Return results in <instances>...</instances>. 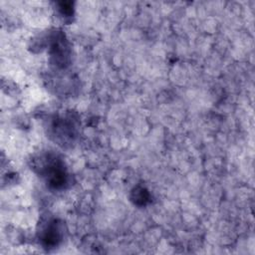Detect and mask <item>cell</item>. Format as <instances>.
I'll list each match as a JSON object with an SVG mask.
<instances>
[{
	"label": "cell",
	"instance_id": "3",
	"mask_svg": "<svg viewBox=\"0 0 255 255\" xmlns=\"http://www.w3.org/2000/svg\"><path fill=\"white\" fill-rule=\"evenodd\" d=\"M50 56L54 65L65 68L69 65L70 49L68 42L62 32H53L49 37Z\"/></svg>",
	"mask_w": 255,
	"mask_h": 255
},
{
	"label": "cell",
	"instance_id": "1",
	"mask_svg": "<svg viewBox=\"0 0 255 255\" xmlns=\"http://www.w3.org/2000/svg\"><path fill=\"white\" fill-rule=\"evenodd\" d=\"M31 168L46 179L54 189H62L69 183V174L64 161L53 152H42L31 159Z\"/></svg>",
	"mask_w": 255,
	"mask_h": 255
},
{
	"label": "cell",
	"instance_id": "6",
	"mask_svg": "<svg viewBox=\"0 0 255 255\" xmlns=\"http://www.w3.org/2000/svg\"><path fill=\"white\" fill-rule=\"evenodd\" d=\"M57 10L59 11L60 17H62L64 21L71 19L74 15V8L72 2H58Z\"/></svg>",
	"mask_w": 255,
	"mask_h": 255
},
{
	"label": "cell",
	"instance_id": "5",
	"mask_svg": "<svg viewBox=\"0 0 255 255\" xmlns=\"http://www.w3.org/2000/svg\"><path fill=\"white\" fill-rule=\"evenodd\" d=\"M130 200L137 206H144L149 202L150 194L145 187L137 185L131 190Z\"/></svg>",
	"mask_w": 255,
	"mask_h": 255
},
{
	"label": "cell",
	"instance_id": "2",
	"mask_svg": "<svg viewBox=\"0 0 255 255\" xmlns=\"http://www.w3.org/2000/svg\"><path fill=\"white\" fill-rule=\"evenodd\" d=\"M78 122L72 114L55 116L48 124V133L58 144L71 145L78 134Z\"/></svg>",
	"mask_w": 255,
	"mask_h": 255
},
{
	"label": "cell",
	"instance_id": "4",
	"mask_svg": "<svg viewBox=\"0 0 255 255\" xmlns=\"http://www.w3.org/2000/svg\"><path fill=\"white\" fill-rule=\"evenodd\" d=\"M64 236V227L58 220H49L40 232V240L42 245L47 248H56L62 241Z\"/></svg>",
	"mask_w": 255,
	"mask_h": 255
}]
</instances>
